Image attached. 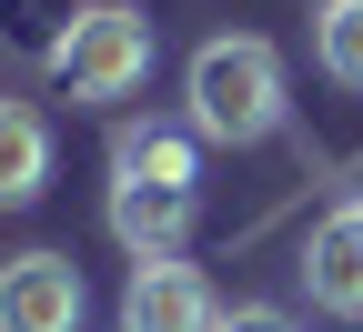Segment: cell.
Here are the masks:
<instances>
[{
	"label": "cell",
	"mask_w": 363,
	"mask_h": 332,
	"mask_svg": "<svg viewBox=\"0 0 363 332\" xmlns=\"http://www.w3.org/2000/svg\"><path fill=\"white\" fill-rule=\"evenodd\" d=\"M182 101H192V131L222 141V151H252V141L283 131V51L252 30H222L192 51V71H182Z\"/></svg>",
	"instance_id": "6da1fadb"
},
{
	"label": "cell",
	"mask_w": 363,
	"mask_h": 332,
	"mask_svg": "<svg viewBox=\"0 0 363 332\" xmlns=\"http://www.w3.org/2000/svg\"><path fill=\"white\" fill-rule=\"evenodd\" d=\"M51 81L71 91V101H131V91L152 81V21L131 11V0H91V11L71 21Z\"/></svg>",
	"instance_id": "7a4b0ae2"
},
{
	"label": "cell",
	"mask_w": 363,
	"mask_h": 332,
	"mask_svg": "<svg viewBox=\"0 0 363 332\" xmlns=\"http://www.w3.org/2000/svg\"><path fill=\"white\" fill-rule=\"evenodd\" d=\"M91 292L71 252H11L0 262V332H81Z\"/></svg>",
	"instance_id": "3957f363"
},
{
	"label": "cell",
	"mask_w": 363,
	"mask_h": 332,
	"mask_svg": "<svg viewBox=\"0 0 363 332\" xmlns=\"http://www.w3.org/2000/svg\"><path fill=\"white\" fill-rule=\"evenodd\" d=\"M212 322H222V302H212L202 262H182V252L131 262V282H121V332H212Z\"/></svg>",
	"instance_id": "277c9868"
},
{
	"label": "cell",
	"mask_w": 363,
	"mask_h": 332,
	"mask_svg": "<svg viewBox=\"0 0 363 332\" xmlns=\"http://www.w3.org/2000/svg\"><path fill=\"white\" fill-rule=\"evenodd\" d=\"M303 292H313V312H333V322H363V202H343V212H323L303 231Z\"/></svg>",
	"instance_id": "5b68a950"
},
{
	"label": "cell",
	"mask_w": 363,
	"mask_h": 332,
	"mask_svg": "<svg viewBox=\"0 0 363 332\" xmlns=\"http://www.w3.org/2000/svg\"><path fill=\"white\" fill-rule=\"evenodd\" d=\"M101 222H111V242L131 262H162V252L192 242V192H172V181H111Z\"/></svg>",
	"instance_id": "8992f818"
},
{
	"label": "cell",
	"mask_w": 363,
	"mask_h": 332,
	"mask_svg": "<svg viewBox=\"0 0 363 332\" xmlns=\"http://www.w3.org/2000/svg\"><path fill=\"white\" fill-rule=\"evenodd\" d=\"M111 181H172V192H192V181H202V131L121 121L111 131Z\"/></svg>",
	"instance_id": "52a82bcc"
},
{
	"label": "cell",
	"mask_w": 363,
	"mask_h": 332,
	"mask_svg": "<svg viewBox=\"0 0 363 332\" xmlns=\"http://www.w3.org/2000/svg\"><path fill=\"white\" fill-rule=\"evenodd\" d=\"M40 181H51V121L30 101H0V212L40 202Z\"/></svg>",
	"instance_id": "ba28073f"
},
{
	"label": "cell",
	"mask_w": 363,
	"mask_h": 332,
	"mask_svg": "<svg viewBox=\"0 0 363 332\" xmlns=\"http://www.w3.org/2000/svg\"><path fill=\"white\" fill-rule=\"evenodd\" d=\"M81 11H91V0H0V51H21V61H40V71H51Z\"/></svg>",
	"instance_id": "9c48e42d"
},
{
	"label": "cell",
	"mask_w": 363,
	"mask_h": 332,
	"mask_svg": "<svg viewBox=\"0 0 363 332\" xmlns=\"http://www.w3.org/2000/svg\"><path fill=\"white\" fill-rule=\"evenodd\" d=\"M313 61H323L343 91H363V0H323V21H313Z\"/></svg>",
	"instance_id": "30bf717a"
},
{
	"label": "cell",
	"mask_w": 363,
	"mask_h": 332,
	"mask_svg": "<svg viewBox=\"0 0 363 332\" xmlns=\"http://www.w3.org/2000/svg\"><path fill=\"white\" fill-rule=\"evenodd\" d=\"M212 332H303V322H293L283 302H233V312L212 322Z\"/></svg>",
	"instance_id": "8fae6325"
},
{
	"label": "cell",
	"mask_w": 363,
	"mask_h": 332,
	"mask_svg": "<svg viewBox=\"0 0 363 332\" xmlns=\"http://www.w3.org/2000/svg\"><path fill=\"white\" fill-rule=\"evenodd\" d=\"M353 202H363V181H353Z\"/></svg>",
	"instance_id": "7c38bea8"
}]
</instances>
